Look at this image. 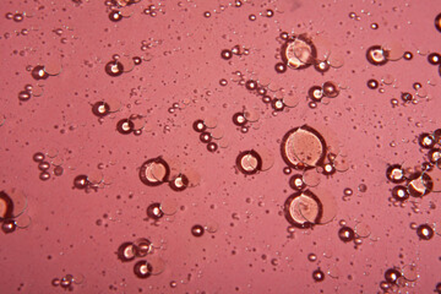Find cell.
<instances>
[{
  "label": "cell",
  "instance_id": "1",
  "mask_svg": "<svg viewBox=\"0 0 441 294\" xmlns=\"http://www.w3.org/2000/svg\"><path fill=\"white\" fill-rule=\"evenodd\" d=\"M327 145L322 135L313 128H295L282 141V157L290 167L300 170L314 169L324 163Z\"/></svg>",
  "mask_w": 441,
  "mask_h": 294
},
{
  "label": "cell",
  "instance_id": "7",
  "mask_svg": "<svg viewBox=\"0 0 441 294\" xmlns=\"http://www.w3.org/2000/svg\"><path fill=\"white\" fill-rule=\"evenodd\" d=\"M368 59L375 65H384L388 60V55L385 49L380 48V47H373L368 52Z\"/></svg>",
  "mask_w": 441,
  "mask_h": 294
},
{
  "label": "cell",
  "instance_id": "13",
  "mask_svg": "<svg viewBox=\"0 0 441 294\" xmlns=\"http://www.w3.org/2000/svg\"><path fill=\"white\" fill-rule=\"evenodd\" d=\"M422 228H423V229H424V230H425V233H427V234H428V238H430V237H432L433 232H432V229H430V228H429V227H428V226H424V227H422ZM419 233H420V235H422V237H423V238H427V235H424V233H423V232H422V230H420V232H419Z\"/></svg>",
  "mask_w": 441,
  "mask_h": 294
},
{
  "label": "cell",
  "instance_id": "2",
  "mask_svg": "<svg viewBox=\"0 0 441 294\" xmlns=\"http://www.w3.org/2000/svg\"><path fill=\"white\" fill-rule=\"evenodd\" d=\"M324 207L320 198L310 190L292 195L285 202V217L298 228H310L321 222Z\"/></svg>",
  "mask_w": 441,
  "mask_h": 294
},
{
  "label": "cell",
  "instance_id": "8",
  "mask_svg": "<svg viewBox=\"0 0 441 294\" xmlns=\"http://www.w3.org/2000/svg\"><path fill=\"white\" fill-rule=\"evenodd\" d=\"M387 178L393 183H402L406 180L405 172H403V169L400 165H392L387 170Z\"/></svg>",
  "mask_w": 441,
  "mask_h": 294
},
{
  "label": "cell",
  "instance_id": "10",
  "mask_svg": "<svg viewBox=\"0 0 441 294\" xmlns=\"http://www.w3.org/2000/svg\"><path fill=\"white\" fill-rule=\"evenodd\" d=\"M187 185V180H185L184 177H178L174 182V187L177 189H183V188Z\"/></svg>",
  "mask_w": 441,
  "mask_h": 294
},
{
  "label": "cell",
  "instance_id": "6",
  "mask_svg": "<svg viewBox=\"0 0 441 294\" xmlns=\"http://www.w3.org/2000/svg\"><path fill=\"white\" fill-rule=\"evenodd\" d=\"M238 167L245 174H252L261 168V158L254 151L244 152L238 158Z\"/></svg>",
  "mask_w": 441,
  "mask_h": 294
},
{
  "label": "cell",
  "instance_id": "4",
  "mask_svg": "<svg viewBox=\"0 0 441 294\" xmlns=\"http://www.w3.org/2000/svg\"><path fill=\"white\" fill-rule=\"evenodd\" d=\"M433 189V180L428 174L420 173V174L413 175L408 182V194L414 197H423L428 195Z\"/></svg>",
  "mask_w": 441,
  "mask_h": 294
},
{
  "label": "cell",
  "instance_id": "11",
  "mask_svg": "<svg viewBox=\"0 0 441 294\" xmlns=\"http://www.w3.org/2000/svg\"><path fill=\"white\" fill-rule=\"evenodd\" d=\"M322 97V91L319 90V87H314L312 91V98L315 100H320Z\"/></svg>",
  "mask_w": 441,
  "mask_h": 294
},
{
  "label": "cell",
  "instance_id": "9",
  "mask_svg": "<svg viewBox=\"0 0 441 294\" xmlns=\"http://www.w3.org/2000/svg\"><path fill=\"white\" fill-rule=\"evenodd\" d=\"M393 195H395L396 198L398 200H405V198L408 197V190L407 188L405 187H397L395 190H393Z\"/></svg>",
  "mask_w": 441,
  "mask_h": 294
},
{
  "label": "cell",
  "instance_id": "5",
  "mask_svg": "<svg viewBox=\"0 0 441 294\" xmlns=\"http://www.w3.org/2000/svg\"><path fill=\"white\" fill-rule=\"evenodd\" d=\"M168 172V165L161 160L154 161L150 164L145 165V178H147L146 182L150 184H159L165 182Z\"/></svg>",
  "mask_w": 441,
  "mask_h": 294
},
{
  "label": "cell",
  "instance_id": "3",
  "mask_svg": "<svg viewBox=\"0 0 441 294\" xmlns=\"http://www.w3.org/2000/svg\"><path fill=\"white\" fill-rule=\"evenodd\" d=\"M316 47L305 36L290 38L283 46L282 59L287 66L295 70H302L316 62Z\"/></svg>",
  "mask_w": 441,
  "mask_h": 294
},
{
  "label": "cell",
  "instance_id": "12",
  "mask_svg": "<svg viewBox=\"0 0 441 294\" xmlns=\"http://www.w3.org/2000/svg\"><path fill=\"white\" fill-rule=\"evenodd\" d=\"M292 187L295 188V189H299V188L303 187L302 178H300L299 175H295V177L292 179Z\"/></svg>",
  "mask_w": 441,
  "mask_h": 294
}]
</instances>
